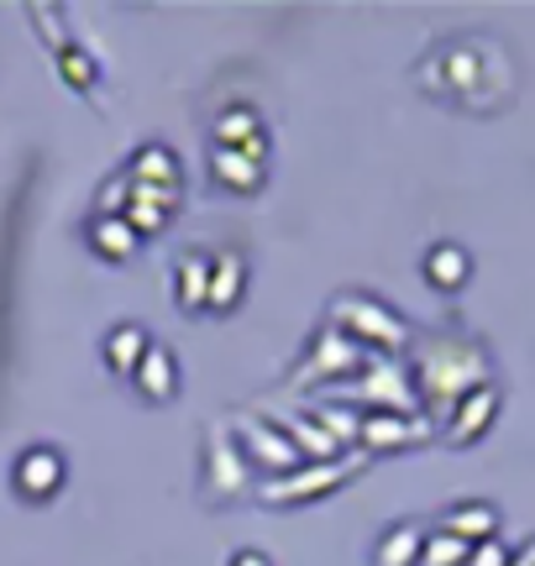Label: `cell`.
Returning <instances> with one entry per match:
<instances>
[{
	"mask_svg": "<svg viewBox=\"0 0 535 566\" xmlns=\"http://www.w3.org/2000/svg\"><path fill=\"white\" fill-rule=\"evenodd\" d=\"M227 566H273V556H268V551H258V546H237L227 556Z\"/></svg>",
	"mask_w": 535,
	"mask_h": 566,
	"instance_id": "cell-30",
	"label": "cell"
},
{
	"mask_svg": "<svg viewBox=\"0 0 535 566\" xmlns=\"http://www.w3.org/2000/svg\"><path fill=\"white\" fill-rule=\"evenodd\" d=\"M132 384H137V394H143L147 405H174L179 388H185V378H179V352L153 342L147 357L137 363V373H132Z\"/></svg>",
	"mask_w": 535,
	"mask_h": 566,
	"instance_id": "cell-12",
	"label": "cell"
},
{
	"mask_svg": "<svg viewBox=\"0 0 535 566\" xmlns=\"http://www.w3.org/2000/svg\"><path fill=\"white\" fill-rule=\"evenodd\" d=\"M174 216H179V210H168V205H147V200H132V205H126V216H122V221L132 226V231H137L143 242H153V237H164L168 226H174Z\"/></svg>",
	"mask_w": 535,
	"mask_h": 566,
	"instance_id": "cell-26",
	"label": "cell"
},
{
	"mask_svg": "<svg viewBox=\"0 0 535 566\" xmlns=\"http://www.w3.org/2000/svg\"><path fill=\"white\" fill-rule=\"evenodd\" d=\"M483 384H494V378H489V357H483L478 342H462V336L420 342V352H415V394L431 409V424H441L462 394H473Z\"/></svg>",
	"mask_w": 535,
	"mask_h": 566,
	"instance_id": "cell-2",
	"label": "cell"
},
{
	"mask_svg": "<svg viewBox=\"0 0 535 566\" xmlns=\"http://www.w3.org/2000/svg\"><path fill=\"white\" fill-rule=\"evenodd\" d=\"M258 132H268L258 105L237 101V105H221V111L210 116V147H242V142L258 137Z\"/></svg>",
	"mask_w": 535,
	"mask_h": 566,
	"instance_id": "cell-23",
	"label": "cell"
},
{
	"mask_svg": "<svg viewBox=\"0 0 535 566\" xmlns=\"http://www.w3.org/2000/svg\"><path fill=\"white\" fill-rule=\"evenodd\" d=\"M499 509L489 499H462V504H447L441 509V520L436 530H447L457 541H468V546H483V541H499Z\"/></svg>",
	"mask_w": 535,
	"mask_h": 566,
	"instance_id": "cell-15",
	"label": "cell"
},
{
	"mask_svg": "<svg viewBox=\"0 0 535 566\" xmlns=\"http://www.w3.org/2000/svg\"><path fill=\"white\" fill-rule=\"evenodd\" d=\"M27 17H32V32H38L48 48H53V59H59L63 48H69V27H63V11L59 6H27Z\"/></svg>",
	"mask_w": 535,
	"mask_h": 566,
	"instance_id": "cell-27",
	"label": "cell"
},
{
	"mask_svg": "<svg viewBox=\"0 0 535 566\" xmlns=\"http://www.w3.org/2000/svg\"><path fill=\"white\" fill-rule=\"evenodd\" d=\"M473 546L457 541L447 530H426V546H420V566H468Z\"/></svg>",
	"mask_w": 535,
	"mask_h": 566,
	"instance_id": "cell-25",
	"label": "cell"
},
{
	"mask_svg": "<svg viewBox=\"0 0 535 566\" xmlns=\"http://www.w3.org/2000/svg\"><path fill=\"white\" fill-rule=\"evenodd\" d=\"M510 566H535V541L525 551H515V562H510Z\"/></svg>",
	"mask_w": 535,
	"mask_h": 566,
	"instance_id": "cell-31",
	"label": "cell"
},
{
	"mask_svg": "<svg viewBox=\"0 0 535 566\" xmlns=\"http://www.w3.org/2000/svg\"><path fill=\"white\" fill-rule=\"evenodd\" d=\"M231 436H237V446H242V457H248L252 472H263L268 478H284V472H294L300 467V451H294V441H289L279 424L268 420V415H227Z\"/></svg>",
	"mask_w": 535,
	"mask_h": 566,
	"instance_id": "cell-8",
	"label": "cell"
},
{
	"mask_svg": "<svg viewBox=\"0 0 535 566\" xmlns=\"http://www.w3.org/2000/svg\"><path fill=\"white\" fill-rule=\"evenodd\" d=\"M420 273L436 294H462L468 279H473V252L462 242H436L426 258H420Z\"/></svg>",
	"mask_w": 535,
	"mask_h": 566,
	"instance_id": "cell-18",
	"label": "cell"
},
{
	"mask_svg": "<svg viewBox=\"0 0 535 566\" xmlns=\"http://www.w3.org/2000/svg\"><path fill=\"white\" fill-rule=\"evenodd\" d=\"M373 457L363 451H342V457H331V462H300L294 472L284 478H268V483L252 488V499L268 509H300V504H321L331 493H342L352 478H363L368 472Z\"/></svg>",
	"mask_w": 535,
	"mask_h": 566,
	"instance_id": "cell-4",
	"label": "cell"
},
{
	"mask_svg": "<svg viewBox=\"0 0 535 566\" xmlns=\"http://www.w3.org/2000/svg\"><path fill=\"white\" fill-rule=\"evenodd\" d=\"M436 436L431 415H394V409H363L357 415V451L363 457H389V451H410Z\"/></svg>",
	"mask_w": 535,
	"mask_h": 566,
	"instance_id": "cell-10",
	"label": "cell"
},
{
	"mask_svg": "<svg viewBox=\"0 0 535 566\" xmlns=\"http://www.w3.org/2000/svg\"><path fill=\"white\" fill-rule=\"evenodd\" d=\"M69 483V462H63V451L53 441H32L17 451V462H11V493H17L21 504H53Z\"/></svg>",
	"mask_w": 535,
	"mask_h": 566,
	"instance_id": "cell-9",
	"label": "cell"
},
{
	"mask_svg": "<svg viewBox=\"0 0 535 566\" xmlns=\"http://www.w3.org/2000/svg\"><path fill=\"white\" fill-rule=\"evenodd\" d=\"M84 247L101 258V263H132L137 252H143V237L122 221V216H90L84 221Z\"/></svg>",
	"mask_w": 535,
	"mask_h": 566,
	"instance_id": "cell-16",
	"label": "cell"
},
{
	"mask_svg": "<svg viewBox=\"0 0 535 566\" xmlns=\"http://www.w3.org/2000/svg\"><path fill=\"white\" fill-rule=\"evenodd\" d=\"M59 80L74 90V95H95L101 90V63H95V53L84 48V42H69L59 53Z\"/></svg>",
	"mask_w": 535,
	"mask_h": 566,
	"instance_id": "cell-24",
	"label": "cell"
},
{
	"mask_svg": "<svg viewBox=\"0 0 535 566\" xmlns=\"http://www.w3.org/2000/svg\"><path fill=\"white\" fill-rule=\"evenodd\" d=\"M174 300L185 315H206L210 310V252L206 247H189L185 258L174 263Z\"/></svg>",
	"mask_w": 535,
	"mask_h": 566,
	"instance_id": "cell-20",
	"label": "cell"
},
{
	"mask_svg": "<svg viewBox=\"0 0 535 566\" xmlns=\"http://www.w3.org/2000/svg\"><path fill=\"white\" fill-rule=\"evenodd\" d=\"M415 84L431 101H452L468 105V111H499V101H510V63H504L494 42L452 38L420 59Z\"/></svg>",
	"mask_w": 535,
	"mask_h": 566,
	"instance_id": "cell-1",
	"label": "cell"
},
{
	"mask_svg": "<svg viewBox=\"0 0 535 566\" xmlns=\"http://www.w3.org/2000/svg\"><path fill=\"white\" fill-rule=\"evenodd\" d=\"M248 279H252V268L237 247L210 252V315H231L237 304L248 300Z\"/></svg>",
	"mask_w": 535,
	"mask_h": 566,
	"instance_id": "cell-13",
	"label": "cell"
},
{
	"mask_svg": "<svg viewBox=\"0 0 535 566\" xmlns=\"http://www.w3.org/2000/svg\"><path fill=\"white\" fill-rule=\"evenodd\" d=\"M373 352H363L357 342H347L336 325H321L315 336H310L305 357L294 367V384L300 388H342L347 378H357L363 367H368Z\"/></svg>",
	"mask_w": 535,
	"mask_h": 566,
	"instance_id": "cell-6",
	"label": "cell"
},
{
	"mask_svg": "<svg viewBox=\"0 0 535 566\" xmlns=\"http://www.w3.org/2000/svg\"><path fill=\"white\" fill-rule=\"evenodd\" d=\"M252 467L248 457H242V446H237V436H231L227 420L206 424V467H200V499H206L210 509H227L237 504V499H248L252 493Z\"/></svg>",
	"mask_w": 535,
	"mask_h": 566,
	"instance_id": "cell-5",
	"label": "cell"
},
{
	"mask_svg": "<svg viewBox=\"0 0 535 566\" xmlns=\"http://www.w3.org/2000/svg\"><path fill=\"white\" fill-rule=\"evenodd\" d=\"M326 315H331L326 325H336V331H342L347 342H357L363 352H373V357H399V352L415 342L410 325H405V315H399L394 304H384V300H373V294H363V289H347V294H336Z\"/></svg>",
	"mask_w": 535,
	"mask_h": 566,
	"instance_id": "cell-3",
	"label": "cell"
},
{
	"mask_svg": "<svg viewBox=\"0 0 535 566\" xmlns=\"http://www.w3.org/2000/svg\"><path fill=\"white\" fill-rule=\"evenodd\" d=\"M122 174L132 184H153V189H174V195H185V163H179V153L164 147V142H143V147L126 158Z\"/></svg>",
	"mask_w": 535,
	"mask_h": 566,
	"instance_id": "cell-14",
	"label": "cell"
},
{
	"mask_svg": "<svg viewBox=\"0 0 535 566\" xmlns=\"http://www.w3.org/2000/svg\"><path fill=\"white\" fill-rule=\"evenodd\" d=\"M147 346H153L147 325H137V321L111 325V331H105V342H101L105 373H111V378H132V373H137V363L147 357Z\"/></svg>",
	"mask_w": 535,
	"mask_h": 566,
	"instance_id": "cell-19",
	"label": "cell"
},
{
	"mask_svg": "<svg viewBox=\"0 0 535 566\" xmlns=\"http://www.w3.org/2000/svg\"><path fill=\"white\" fill-rule=\"evenodd\" d=\"M499 409H504V394H499V384H483L473 388V394H462L452 405V415L436 424V436L447 446H478L489 430H494L499 420Z\"/></svg>",
	"mask_w": 535,
	"mask_h": 566,
	"instance_id": "cell-11",
	"label": "cell"
},
{
	"mask_svg": "<svg viewBox=\"0 0 535 566\" xmlns=\"http://www.w3.org/2000/svg\"><path fill=\"white\" fill-rule=\"evenodd\" d=\"M515 562V551L504 546V541H483V546H473V556H468V566H510Z\"/></svg>",
	"mask_w": 535,
	"mask_h": 566,
	"instance_id": "cell-29",
	"label": "cell"
},
{
	"mask_svg": "<svg viewBox=\"0 0 535 566\" xmlns=\"http://www.w3.org/2000/svg\"><path fill=\"white\" fill-rule=\"evenodd\" d=\"M420 546H426V525L420 520H394L389 530H378L373 541V566H420Z\"/></svg>",
	"mask_w": 535,
	"mask_h": 566,
	"instance_id": "cell-21",
	"label": "cell"
},
{
	"mask_svg": "<svg viewBox=\"0 0 535 566\" xmlns=\"http://www.w3.org/2000/svg\"><path fill=\"white\" fill-rule=\"evenodd\" d=\"M206 168L216 189H227V195H258L268 184V163L242 158L237 147H206Z\"/></svg>",
	"mask_w": 535,
	"mask_h": 566,
	"instance_id": "cell-17",
	"label": "cell"
},
{
	"mask_svg": "<svg viewBox=\"0 0 535 566\" xmlns=\"http://www.w3.org/2000/svg\"><path fill=\"white\" fill-rule=\"evenodd\" d=\"M268 420H273L289 436V441H294L300 462H331V457H342V446L331 441V436L315 420H310L305 409H294V415H268Z\"/></svg>",
	"mask_w": 535,
	"mask_h": 566,
	"instance_id": "cell-22",
	"label": "cell"
},
{
	"mask_svg": "<svg viewBox=\"0 0 535 566\" xmlns=\"http://www.w3.org/2000/svg\"><path fill=\"white\" fill-rule=\"evenodd\" d=\"M126 205H132V184H126V174H111L95 189V216H126Z\"/></svg>",
	"mask_w": 535,
	"mask_h": 566,
	"instance_id": "cell-28",
	"label": "cell"
},
{
	"mask_svg": "<svg viewBox=\"0 0 535 566\" xmlns=\"http://www.w3.org/2000/svg\"><path fill=\"white\" fill-rule=\"evenodd\" d=\"M331 394H342L347 405H363V409H394V415H420V394H415L410 373L399 367V357H368V367L347 378L342 388H331Z\"/></svg>",
	"mask_w": 535,
	"mask_h": 566,
	"instance_id": "cell-7",
	"label": "cell"
}]
</instances>
